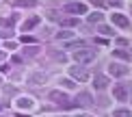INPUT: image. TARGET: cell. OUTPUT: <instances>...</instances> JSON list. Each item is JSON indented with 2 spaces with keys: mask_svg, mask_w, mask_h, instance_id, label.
Returning a JSON list of instances; mask_svg holds the SVG:
<instances>
[{
  "mask_svg": "<svg viewBox=\"0 0 132 117\" xmlns=\"http://www.w3.org/2000/svg\"><path fill=\"white\" fill-rule=\"evenodd\" d=\"M69 76L74 78V80H80V82L89 80V72H87L85 67H80V65H74V67H69Z\"/></svg>",
  "mask_w": 132,
  "mask_h": 117,
  "instance_id": "3",
  "label": "cell"
},
{
  "mask_svg": "<svg viewBox=\"0 0 132 117\" xmlns=\"http://www.w3.org/2000/svg\"><path fill=\"white\" fill-rule=\"evenodd\" d=\"M39 22H41V18H39V15H35V18H30V20H26L24 24H22V30H24V33H28L30 28H35V26L39 24Z\"/></svg>",
  "mask_w": 132,
  "mask_h": 117,
  "instance_id": "8",
  "label": "cell"
},
{
  "mask_svg": "<svg viewBox=\"0 0 132 117\" xmlns=\"http://www.w3.org/2000/svg\"><path fill=\"white\" fill-rule=\"evenodd\" d=\"M69 35H71V33H67V30H63V33H59V35H56V37H59V39H67Z\"/></svg>",
  "mask_w": 132,
  "mask_h": 117,
  "instance_id": "21",
  "label": "cell"
},
{
  "mask_svg": "<svg viewBox=\"0 0 132 117\" xmlns=\"http://www.w3.org/2000/svg\"><path fill=\"white\" fill-rule=\"evenodd\" d=\"M102 20H104V15L100 13V11H95V13H91V15H89V22H91V24H93V22H97V24H100Z\"/></svg>",
  "mask_w": 132,
  "mask_h": 117,
  "instance_id": "16",
  "label": "cell"
},
{
  "mask_svg": "<svg viewBox=\"0 0 132 117\" xmlns=\"http://www.w3.org/2000/svg\"><path fill=\"white\" fill-rule=\"evenodd\" d=\"M130 9H132V4H130Z\"/></svg>",
  "mask_w": 132,
  "mask_h": 117,
  "instance_id": "27",
  "label": "cell"
},
{
  "mask_svg": "<svg viewBox=\"0 0 132 117\" xmlns=\"http://www.w3.org/2000/svg\"><path fill=\"white\" fill-rule=\"evenodd\" d=\"M93 59H95V50H82V48H78L74 52V61L76 63H80V65H85V63H93Z\"/></svg>",
  "mask_w": 132,
  "mask_h": 117,
  "instance_id": "1",
  "label": "cell"
},
{
  "mask_svg": "<svg viewBox=\"0 0 132 117\" xmlns=\"http://www.w3.org/2000/svg\"><path fill=\"white\" fill-rule=\"evenodd\" d=\"M93 85H95V89L102 91V89H106L108 85H111V80H108L106 76H95V78H93Z\"/></svg>",
  "mask_w": 132,
  "mask_h": 117,
  "instance_id": "9",
  "label": "cell"
},
{
  "mask_svg": "<svg viewBox=\"0 0 132 117\" xmlns=\"http://www.w3.org/2000/svg\"><path fill=\"white\" fill-rule=\"evenodd\" d=\"M50 100L56 102L59 106H63V108H71V106H74V104H69V98L65 96L63 91H50Z\"/></svg>",
  "mask_w": 132,
  "mask_h": 117,
  "instance_id": "2",
  "label": "cell"
},
{
  "mask_svg": "<svg viewBox=\"0 0 132 117\" xmlns=\"http://www.w3.org/2000/svg\"><path fill=\"white\" fill-rule=\"evenodd\" d=\"M111 20H113V24L121 26V28H130V20L126 18V15H121V13H113Z\"/></svg>",
  "mask_w": 132,
  "mask_h": 117,
  "instance_id": "5",
  "label": "cell"
},
{
  "mask_svg": "<svg viewBox=\"0 0 132 117\" xmlns=\"http://www.w3.org/2000/svg\"><path fill=\"white\" fill-rule=\"evenodd\" d=\"M113 96L117 100H126L128 98V85H115L113 87Z\"/></svg>",
  "mask_w": 132,
  "mask_h": 117,
  "instance_id": "6",
  "label": "cell"
},
{
  "mask_svg": "<svg viewBox=\"0 0 132 117\" xmlns=\"http://www.w3.org/2000/svg\"><path fill=\"white\" fill-rule=\"evenodd\" d=\"M61 85H65L67 89H71V87H76V85H74V82H71V80H61Z\"/></svg>",
  "mask_w": 132,
  "mask_h": 117,
  "instance_id": "22",
  "label": "cell"
},
{
  "mask_svg": "<svg viewBox=\"0 0 132 117\" xmlns=\"http://www.w3.org/2000/svg\"><path fill=\"white\" fill-rule=\"evenodd\" d=\"M39 0H11L13 7H37Z\"/></svg>",
  "mask_w": 132,
  "mask_h": 117,
  "instance_id": "11",
  "label": "cell"
},
{
  "mask_svg": "<svg viewBox=\"0 0 132 117\" xmlns=\"http://www.w3.org/2000/svg\"><path fill=\"white\" fill-rule=\"evenodd\" d=\"M65 11L71 15H85L87 13V4H82V2H67L65 4Z\"/></svg>",
  "mask_w": 132,
  "mask_h": 117,
  "instance_id": "4",
  "label": "cell"
},
{
  "mask_svg": "<svg viewBox=\"0 0 132 117\" xmlns=\"http://www.w3.org/2000/svg\"><path fill=\"white\" fill-rule=\"evenodd\" d=\"M0 24H2V26H11V24H13V20H2Z\"/></svg>",
  "mask_w": 132,
  "mask_h": 117,
  "instance_id": "24",
  "label": "cell"
},
{
  "mask_svg": "<svg viewBox=\"0 0 132 117\" xmlns=\"http://www.w3.org/2000/svg\"><path fill=\"white\" fill-rule=\"evenodd\" d=\"M18 106H20V108H30V106H32V100H30V98H20V100H18Z\"/></svg>",
  "mask_w": 132,
  "mask_h": 117,
  "instance_id": "15",
  "label": "cell"
},
{
  "mask_svg": "<svg viewBox=\"0 0 132 117\" xmlns=\"http://www.w3.org/2000/svg\"><path fill=\"white\" fill-rule=\"evenodd\" d=\"M115 115L117 117H130V108H119V111H115Z\"/></svg>",
  "mask_w": 132,
  "mask_h": 117,
  "instance_id": "19",
  "label": "cell"
},
{
  "mask_svg": "<svg viewBox=\"0 0 132 117\" xmlns=\"http://www.w3.org/2000/svg\"><path fill=\"white\" fill-rule=\"evenodd\" d=\"M85 46H87V41H71V43H67L69 50H78V48H85Z\"/></svg>",
  "mask_w": 132,
  "mask_h": 117,
  "instance_id": "17",
  "label": "cell"
},
{
  "mask_svg": "<svg viewBox=\"0 0 132 117\" xmlns=\"http://www.w3.org/2000/svg\"><path fill=\"white\" fill-rule=\"evenodd\" d=\"M50 57L56 59V61H65V54H63V52H50Z\"/></svg>",
  "mask_w": 132,
  "mask_h": 117,
  "instance_id": "20",
  "label": "cell"
},
{
  "mask_svg": "<svg viewBox=\"0 0 132 117\" xmlns=\"http://www.w3.org/2000/svg\"><path fill=\"white\" fill-rule=\"evenodd\" d=\"M97 30H100L102 35H106V37H113L115 35V30L111 28V26H106V24H100V26H97Z\"/></svg>",
  "mask_w": 132,
  "mask_h": 117,
  "instance_id": "14",
  "label": "cell"
},
{
  "mask_svg": "<svg viewBox=\"0 0 132 117\" xmlns=\"http://www.w3.org/2000/svg\"><path fill=\"white\" fill-rule=\"evenodd\" d=\"M113 52H115V57H119V59H126V61L130 59V52H126V50H113Z\"/></svg>",
  "mask_w": 132,
  "mask_h": 117,
  "instance_id": "18",
  "label": "cell"
},
{
  "mask_svg": "<svg viewBox=\"0 0 132 117\" xmlns=\"http://www.w3.org/2000/svg\"><path fill=\"white\" fill-rule=\"evenodd\" d=\"M117 43H119V46H128V39H123V37H119V39H117Z\"/></svg>",
  "mask_w": 132,
  "mask_h": 117,
  "instance_id": "23",
  "label": "cell"
},
{
  "mask_svg": "<svg viewBox=\"0 0 132 117\" xmlns=\"http://www.w3.org/2000/svg\"><path fill=\"white\" fill-rule=\"evenodd\" d=\"M74 102L82 104V106H89V104L93 102V98H91V96H89L87 91H82V93H78V96H76V100H74Z\"/></svg>",
  "mask_w": 132,
  "mask_h": 117,
  "instance_id": "10",
  "label": "cell"
},
{
  "mask_svg": "<svg viewBox=\"0 0 132 117\" xmlns=\"http://www.w3.org/2000/svg\"><path fill=\"white\" fill-rule=\"evenodd\" d=\"M128 85H130V89H132V82H128Z\"/></svg>",
  "mask_w": 132,
  "mask_h": 117,
  "instance_id": "26",
  "label": "cell"
},
{
  "mask_svg": "<svg viewBox=\"0 0 132 117\" xmlns=\"http://www.w3.org/2000/svg\"><path fill=\"white\" fill-rule=\"evenodd\" d=\"M22 41H24V43H32L35 39H32V37H22Z\"/></svg>",
  "mask_w": 132,
  "mask_h": 117,
  "instance_id": "25",
  "label": "cell"
},
{
  "mask_svg": "<svg viewBox=\"0 0 132 117\" xmlns=\"http://www.w3.org/2000/svg\"><path fill=\"white\" fill-rule=\"evenodd\" d=\"M56 20L61 26H78V18H74V15L71 18H56Z\"/></svg>",
  "mask_w": 132,
  "mask_h": 117,
  "instance_id": "12",
  "label": "cell"
},
{
  "mask_svg": "<svg viewBox=\"0 0 132 117\" xmlns=\"http://www.w3.org/2000/svg\"><path fill=\"white\" fill-rule=\"evenodd\" d=\"M111 74H113V76H126V74H128V65L111 63Z\"/></svg>",
  "mask_w": 132,
  "mask_h": 117,
  "instance_id": "7",
  "label": "cell"
},
{
  "mask_svg": "<svg viewBox=\"0 0 132 117\" xmlns=\"http://www.w3.org/2000/svg\"><path fill=\"white\" fill-rule=\"evenodd\" d=\"M28 82H30V85H39V82L43 85V82H46V76H43V74H32L28 78Z\"/></svg>",
  "mask_w": 132,
  "mask_h": 117,
  "instance_id": "13",
  "label": "cell"
}]
</instances>
